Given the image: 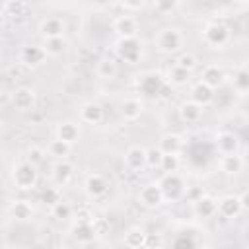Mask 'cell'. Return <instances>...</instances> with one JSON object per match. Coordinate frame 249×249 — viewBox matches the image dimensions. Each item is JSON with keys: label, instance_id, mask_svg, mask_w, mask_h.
Listing matches in <instances>:
<instances>
[{"label": "cell", "instance_id": "obj_32", "mask_svg": "<svg viewBox=\"0 0 249 249\" xmlns=\"http://www.w3.org/2000/svg\"><path fill=\"white\" fill-rule=\"evenodd\" d=\"M47 152H49V156H53L54 160H66V158L70 156V152H72V144H70V142H64V140H60V138H54V140L49 142Z\"/></svg>", "mask_w": 249, "mask_h": 249}, {"label": "cell", "instance_id": "obj_24", "mask_svg": "<svg viewBox=\"0 0 249 249\" xmlns=\"http://www.w3.org/2000/svg\"><path fill=\"white\" fill-rule=\"evenodd\" d=\"M239 148V140L233 132L230 130H222L216 134V150L220 154H235Z\"/></svg>", "mask_w": 249, "mask_h": 249}, {"label": "cell", "instance_id": "obj_30", "mask_svg": "<svg viewBox=\"0 0 249 249\" xmlns=\"http://www.w3.org/2000/svg\"><path fill=\"white\" fill-rule=\"evenodd\" d=\"M231 88L235 89V93L239 95H247L249 93V66H241L233 72L231 78Z\"/></svg>", "mask_w": 249, "mask_h": 249}, {"label": "cell", "instance_id": "obj_26", "mask_svg": "<svg viewBox=\"0 0 249 249\" xmlns=\"http://www.w3.org/2000/svg\"><path fill=\"white\" fill-rule=\"evenodd\" d=\"M56 138L64 140V142H70V144H76L80 140V126L78 123L74 121H62L56 124Z\"/></svg>", "mask_w": 249, "mask_h": 249}, {"label": "cell", "instance_id": "obj_43", "mask_svg": "<svg viewBox=\"0 0 249 249\" xmlns=\"http://www.w3.org/2000/svg\"><path fill=\"white\" fill-rule=\"evenodd\" d=\"M121 2H123V6L126 10H140L146 4V0H121Z\"/></svg>", "mask_w": 249, "mask_h": 249}, {"label": "cell", "instance_id": "obj_23", "mask_svg": "<svg viewBox=\"0 0 249 249\" xmlns=\"http://www.w3.org/2000/svg\"><path fill=\"white\" fill-rule=\"evenodd\" d=\"M113 29L119 37H136L138 33V21L132 16H119L113 21Z\"/></svg>", "mask_w": 249, "mask_h": 249}, {"label": "cell", "instance_id": "obj_34", "mask_svg": "<svg viewBox=\"0 0 249 249\" xmlns=\"http://www.w3.org/2000/svg\"><path fill=\"white\" fill-rule=\"evenodd\" d=\"M64 49H66L64 37H49V39H45V51H47L49 56H58V54L64 53Z\"/></svg>", "mask_w": 249, "mask_h": 249}, {"label": "cell", "instance_id": "obj_40", "mask_svg": "<svg viewBox=\"0 0 249 249\" xmlns=\"http://www.w3.org/2000/svg\"><path fill=\"white\" fill-rule=\"evenodd\" d=\"M41 198H43V202H45V204L53 206V204H56V202H58L62 196H60V191H58V187H47V189L43 191Z\"/></svg>", "mask_w": 249, "mask_h": 249}, {"label": "cell", "instance_id": "obj_1", "mask_svg": "<svg viewBox=\"0 0 249 249\" xmlns=\"http://www.w3.org/2000/svg\"><path fill=\"white\" fill-rule=\"evenodd\" d=\"M10 179H12V185L19 191H31L37 187V181H39V173H37V165H33L31 161L23 160V161H18L12 165V171H10Z\"/></svg>", "mask_w": 249, "mask_h": 249}, {"label": "cell", "instance_id": "obj_20", "mask_svg": "<svg viewBox=\"0 0 249 249\" xmlns=\"http://www.w3.org/2000/svg\"><path fill=\"white\" fill-rule=\"evenodd\" d=\"M8 212H10V216H12L16 222H27V220L33 218L35 208H33V204H31L29 200H25V198H18V200H12Z\"/></svg>", "mask_w": 249, "mask_h": 249}, {"label": "cell", "instance_id": "obj_7", "mask_svg": "<svg viewBox=\"0 0 249 249\" xmlns=\"http://www.w3.org/2000/svg\"><path fill=\"white\" fill-rule=\"evenodd\" d=\"M165 200L163 193H161V187L160 183H146L140 191H138V202L144 206V208H158L161 206Z\"/></svg>", "mask_w": 249, "mask_h": 249}, {"label": "cell", "instance_id": "obj_25", "mask_svg": "<svg viewBox=\"0 0 249 249\" xmlns=\"http://www.w3.org/2000/svg\"><path fill=\"white\" fill-rule=\"evenodd\" d=\"M163 154H181L183 148H185V140L181 134H175V132H167L160 138V146H158Z\"/></svg>", "mask_w": 249, "mask_h": 249}, {"label": "cell", "instance_id": "obj_39", "mask_svg": "<svg viewBox=\"0 0 249 249\" xmlns=\"http://www.w3.org/2000/svg\"><path fill=\"white\" fill-rule=\"evenodd\" d=\"M45 156H47V152H45L43 148H39V146H31V148L27 150L25 160H27V161H31L33 165H39V163H43Z\"/></svg>", "mask_w": 249, "mask_h": 249}, {"label": "cell", "instance_id": "obj_29", "mask_svg": "<svg viewBox=\"0 0 249 249\" xmlns=\"http://www.w3.org/2000/svg\"><path fill=\"white\" fill-rule=\"evenodd\" d=\"M146 239H148V233H146L142 228L134 226V228H130V230H126V231H124L123 243H124L126 247L138 249V247H146Z\"/></svg>", "mask_w": 249, "mask_h": 249}, {"label": "cell", "instance_id": "obj_45", "mask_svg": "<svg viewBox=\"0 0 249 249\" xmlns=\"http://www.w3.org/2000/svg\"><path fill=\"white\" fill-rule=\"evenodd\" d=\"M239 198H241V206H243V210H249V189L243 191V193L239 195Z\"/></svg>", "mask_w": 249, "mask_h": 249}, {"label": "cell", "instance_id": "obj_10", "mask_svg": "<svg viewBox=\"0 0 249 249\" xmlns=\"http://www.w3.org/2000/svg\"><path fill=\"white\" fill-rule=\"evenodd\" d=\"M84 191L89 198H101L109 191V183L101 173H89L84 179Z\"/></svg>", "mask_w": 249, "mask_h": 249}, {"label": "cell", "instance_id": "obj_41", "mask_svg": "<svg viewBox=\"0 0 249 249\" xmlns=\"http://www.w3.org/2000/svg\"><path fill=\"white\" fill-rule=\"evenodd\" d=\"M177 64H181L183 68H187V70H195V66H196V56L195 54H191V53H183L179 58H177Z\"/></svg>", "mask_w": 249, "mask_h": 249}, {"label": "cell", "instance_id": "obj_13", "mask_svg": "<svg viewBox=\"0 0 249 249\" xmlns=\"http://www.w3.org/2000/svg\"><path fill=\"white\" fill-rule=\"evenodd\" d=\"M119 113H121V117H123L124 121L134 123V121H138L140 115L144 113V101H142L140 97H126V99L121 101Z\"/></svg>", "mask_w": 249, "mask_h": 249}, {"label": "cell", "instance_id": "obj_38", "mask_svg": "<svg viewBox=\"0 0 249 249\" xmlns=\"http://www.w3.org/2000/svg\"><path fill=\"white\" fill-rule=\"evenodd\" d=\"M161 158H163V152L160 148H150L148 154H146V165L156 169V167L161 165Z\"/></svg>", "mask_w": 249, "mask_h": 249}, {"label": "cell", "instance_id": "obj_4", "mask_svg": "<svg viewBox=\"0 0 249 249\" xmlns=\"http://www.w3.org/2000/svg\"><path fill=\"white\" fill-rule=\"evenodd\" d=\"M231 39V31L224 21H210L202 29V41L212 49H224Z\"/></svg>", "mask_w": 249, "mask_h": 249}, {"label": "cell", "instance_id": "obj_16", "mask_svg": "<svg viewBox=\"0 0 249 249\" xmlns=\"http://www.w3.org/2000/svg\"><path fill=\"white\" fill-rule=\"evenodd\" d=\"M39 31H41L43 39H49V37H64L66 25H64L62 18L51 16V18H45V19L39 23Z\"/></svg>", "mask_w": 249, "mask_h": 249}, {"label": "cell", "instance_id": "obj_8", "mask_svg": "<svg viewBox=\"0 0 249 249\" xmlns=\"http://www.w3.org/2000/svg\"><path fill=\"white\" fill-rule=\"evenodd\" d=\"M35 101H37V93L33 88L29 86H21V88H16L14 93H12V105L16 111L19 113H25V111H31L35 107Z\"/></svg>", "mask_w": 249, "mask_h": 249}, {"label": "cell", "instance_id": "obj_2", "mask_svg": "<svg viewBox=\"0 0 249 249\" xmlns=\"http://www.w3.org/2000/svg\"><path fill=\"white\" fill-rule=\"evenodd\" d=\"M185 43V35L181 33V29L177 27H161L156 37H154V45L160 53L163 54H173V53H179L181 47Z\"/></svg>", "mask_w": 249, "mask_h": 249}, {"label": "cell", "instance_id": "obj_27", "mask_svg": "<svg viewBox=\"0 0 249 249\" xmlns=\"http://www.w3.org/2000/svg\"><path fill=\"white\" fill-rule=\"evenodd\" d=\"M243 169V160L241 156L235 154H222L220 158V171L226 175H237Z\"/></svg>", "mask_w": 249, "mask_h": 249}, {"label": "cell", "instance_id": "obj_5", "mask_svg": "<svg viewBox=\"0 0 249 249\" xmlns=\"http://www.w3.org/2000/svg\"><path fill=\"white\" fill-rule=\"evenodd\" d=\"M115 53L126 64H138L142 58V43L138 41V37H119Z\"/></svg>", "mask_w": 249, "mask_h": 249}, {"label": "cell", "instance_id": "obj_19", "mask_svg": "<svg viewBox=\"0 0 249 249\" xmlns=\"http://www.w3.org/2000/svg\"><path fill=\"white\" fill-rule=\"evenodd\" d=\"M146 154L148 150H144L142 146H130L124 152V165L130 171H140L146 167Z\"/></svg>", "mask_w": 249, "mask_h": 249}, {"label": "cell", "instance_id": "obj_15", "mask_svg": "<svg viewBox=\"0 0 249 249\" xmlns=\"http://www.w3.org/2000/svg\"><path fill=\"white\" fill-rule=\"evenodd\" d=\"M202 111H204V107H202L200 103L193 101V99L183 101V103L179 105V109H177L179 119H181L183 123H187V124H195V123H198V121L202 119Z\"/></svg>", "mask_w": 249, "mask_h": 249}, {"label": "cell", "instance_id": "obj_22", "mask_svg": "<svg viewBox=\"0 0 249 249\" xmlns=\"http://www.w3.org/2000/svg\"><path fill=\"white\" fill-rule=\"evenodd\" d=\"M214 97H216L214 88H210V86L204 84L202 80H198L196 84H193V88H191V99H193V101H196V103H200L202 107H206V105H210V103L214 101Z\"/></svg>", "mask_w": 249, "mask_h": 249}, {"label": "cell", "instance_id": "obj_17", "mask_svg": "<svg viewBox=\"0 0 249 249\" xmlns=\"http://www.w3.org/2000/svg\"><path fill=\"white\" fill-rule=\"evenodd\" d=\"M200 80H202L204 84H208L210 88L218 89V88H222V86L226 84V72H224V68L218 66V64H208V66L202 68Z\"/></svg>", "mask_w": 249, "mask_h": 249}, {"label": "cell", "instance_id": "obj_37", "mask_svg": "<svg viewBox=\"0 0 249 249\" xmlns=\"http://www.w3.org/2000/svg\"><path fill=\"white\" fill-rule=\"evenodd\" d=\"M152 6L158 14H171L177 10L179 0H152Z\"/></svg>", "mask_w": 249, "mask_h": 249}, {"label": "cell", "instance_id": "obj_35", "mask_svg": "<svg viewBox=\"0 0 249 249\" xmlns=\"http://www.w3.org/2000/svg\"><path fill=\"white\" fill-rule=\"evenodd\" d=\"M51 214H53L56 220H68V218H72V206L60 198L56 204L51 206Z\"/></svg>", "mask_w": 249, "mask_h": 249}, {"label": "cell", "instance_id": "obj_3", "mask_svg": "<svg viewBox=\"0 0 249 249\" xmlns=\"http://www.w3.org/2000/svg\"><path fill=\"white\" fill-rule=\"evenodd\" d=\"M167 88V78H163L160 72H144L136 80V89L142 97H160Z\"/></svg>", "mask_w": 249, "mask_h": 249}, {"label": "cell", "instance_id": "obj_44", "mask_svg": "<svg viewBox=\"0 0 249 249\" xmlns=\"http://www.w3.org/2000/svg\"><path fill=\"white\" fill-rule=\"evenodd\" d=\"M152 245H158V247H161V245H163L161 237H160V235H158V237H154V235H150V233H148V239H146V247H152Z\"/></svg>", "mask_w": 249, "mask_h": 249}, {"label": "cell", "instance_id": "obj_36", "mask_svg": "<svg viewBox=\"0 0 249 249\" xmlns=\"http://www.w3.org/2000/svg\"><path fill=\"white\" fill-rule=\"evenodd\" d=\"M179 165H181L179 154H163L160 169H161L163 173H171V171H177V169H179Z\"/></svg>", "mask_w": 249, "mask_h": 249}, {"label": "cell", "instance_id": "obj_11", "mask_svg": "<svg viewBox=\"0 0 249 249\" xmlns=\"http://www.w3.org/2000/svg\"><path fill=\"white\" fill-rule=\"evenodd\" d=\"M70 233H72V237H74L78 243H89V241H93V237H95V226H93V220H91V218H84V216H80V218L72 224Z\"/></svg>", "mask_w": 249, "mask_h": 249}, {"label": "cell", "instance_id": "obj_18", "mask_svg": "<svg viewBox=\"0 0 249 249\" xmlns=\"http://www.w3.org/2000/svg\"><path fill=\"white\" fill-rule=\"evenodd\" d=\"M193 210L198 218H212L214 214H218V200L208 195H200L193 200Z\"/></svg>", "mask_w": 249, "mask_h": 249}, {"label": "cell", "instance_id": "obj_14", "mask_svg": "<svg viewBox=\"0 0 249 249\" xmlns=\"http://www.w3.org/2000/svg\"><path fill=\"white\" fill-rule=\"evenodd\" d=\"M105 119V111L99 103L95 101H88L80 107V121L86 124H101Z\"/></svg>", "mask_w": 249, "mask_h": 249}, {"label": "cell", "instance_id": "obj_9", "mask_svg": "<svg viewBox=\"0 0 249 249\" xmlns=\"http://www.w3.org/2000/svg\"><path fill=\"white\" fill-rule=\"evenodd\" d=\"M47 51H45V47H41V45H25L23 49H21V53H19V60H21V64L23 66H27V68H37V66H41L45 60H47Z\"/></svg>", "mask_w": 249, "mask_h": 249}, {"label": "cell", "instance_id": "obj_28", "mask_svg": "<svg viewBox=\"0 0 249 249\" xmlns=\"http://www.w3.org/2000/svg\"><path fill=\"white\" fill-rule=\"evenodd\" d=\"M189 82H191V70L183 68L177 62L167 68V84H171V86H187Z\"/></svg>", "mask_w": 249, "mask_h": 249}, {"label": "cell", "instance_id": "obj_42", "mask_svg": "<svg viewBox=\"0 0 249 249\" xmlns=\"http://www.w3.org/2000/svg\"><path fill=\"white\" fill-rule=\"evenodd\" d=\"M173 245H175V247H195L196 241H195L191 235H179V237L173 239Z\"/></svg>", "mask_w": 249, "mask_h": 249}, {"label": "cell", "instance_id": "obj_6", "mask_svg": "<svg viewBox=\"0 0 249 249\" xmlns=\"http://www.w3.org/2000/svg\"><path fill=\"white\" fill-rule=\"evenodd\" d=\"M158 183H160V187H161V193H163L165 200H177V198H181L183 193H185L183 177H181L177 171L163 173V177H161Z\"/></svg>", "mask_w": 249, "mask_h": 249}, {"label": "cell", "instance_id": "obj_33", "mask_svg": "<svg viewBox=\"0 0 249 249\" xmlns=\"http://www.w3.org/2000/svg\"><path fill=\"white\" fill-rule=\"evenodd\" d=\"M95 72H97V76L103 78V80H113V78L117 76V72H119V66H117V62H115L113 58L105 56V58H101V60L95 64Z\"/></svg>", "mask_w": 249, "mask_h": 249}, {"label": "cell", "instance_id": "obj_31", "mask_svg": "<svg viewBox=\"0 0 249 249\" xmlns=\"http://www.w3.org/2000/svg\"><path fill=\"white\" fill-rule=\"evenodd\" d=\"M29 12V6L25 0H6L4 4V16L12 19H21Z\"/></svg>", "mask_w": 249, "mask_h": 249}, {"label": "cell", "instance_id": "obj_21", "mask_svg": "<svg viewBox=\"0 0 249 249\" xmlns=\"http://www.w3.org/2000/svg\"><path fill=\"white\" fill-rule=\"evenodd\" d=\"M74 177V165L68 160H58L53 167V181L56 187H64Z\"/></svg>", "mask_w": 249, "mask_h": 249}, {"label": "cell", "instance_id": "obj_12", "mask_svg": "<svg viewBox=\"0 0 249 249\" xmlns=\"http://www.w3.org/2000/svg\"><path fill=\"white\" fill-rule=\"evenodd\" d=\"M241 212H243V206H241V198L237 195H226L218 200V214L222 218L231 220V218H237Z\"/></svg>", "mask_w": 249, "mask_h": 249}]
</instances>
